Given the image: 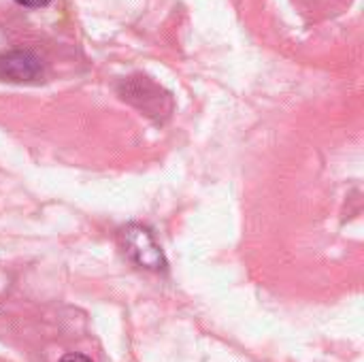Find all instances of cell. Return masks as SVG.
<instances>
[{
    "label": "cell",
    "instance_id": "4",
    "mask_svg": "<svg viewBox=\"0 0 364 362\" xmlns=\"http://www.w3.org/2000/svg\"><path fill=\"white\" fill-rule=\"evenodd\" d=\"M60 362H92L87 356H83V354H66L64 358Z\"/></svg>",
    "mask_w": 364,
    "mask_h": 362
},
{
    "label": "cell",
    "instance_id": "1",
    "mask_svg": "<svg viewBox=\"0 0 364 362\" xmlns=\"http://www.w3.org/2000/svg\"><path fill=\"white\" fill-rule=\"evenodd\" d=\"M122 247L126 252V256L139 265L141 269L147 271H162L166 267L164 254L160 250V245L156 243V239L151 237V233L139 224H132L128 228L122 230Z\"/></svg>",
    "mask_w": 364,
    "mask_h": 362
},
{
    "label": "cell",
    "instance_id": "3",
    "mask_svg": "<svg viewBox=\"0 0 364 362\" xmlns=\"http://www.w3.org/2000/svg\"><path fill=\"white\" fill-rule=\"evenodd\" d=\"M17 4H21V6H45V4H49L51 0H15Z\"/></svg>",
    "mask_w": 364,
    "mask_h": 362
},
{
    "label": "cell",
    "instance_id": "2",
    "mask_svg": "<svg viewBox=\"0 0 364 362\" xmlns=\"http://www.w3.org/2000/svg\"><path fill=\"white\" fill-rule=\"evenodd\" d=\"M43 75L41 62L28 51H11L0 60V77L9 81H36Z\"/></svg>",
    "mask_w": 364,
    "mask_h": 362
}]
</instances>
